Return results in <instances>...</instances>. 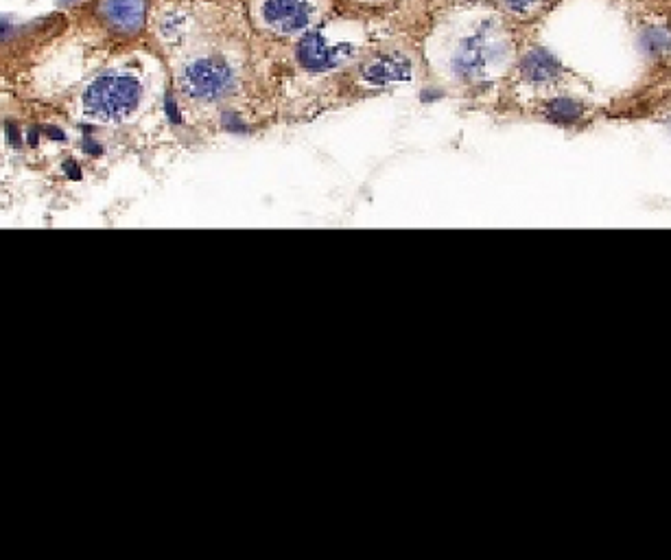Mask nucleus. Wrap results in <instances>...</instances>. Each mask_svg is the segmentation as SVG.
Masks as SVG:
<instances>
[{"label":"nucleus","instance_id":"nucleus-10","mask_svg":"<svg viewBox=\"0 0 671 560\" xmlns=\"http://www.w3.org/2000/svg\"><path fill=\"white\" fill-rule=\"evenodd\" d=\"M499 9L514 20H534L549 11L556 0H497Z\"/></svg>","mask_w":671,"mask_h":560},{"label":"nucleus","instance_id":"nucleus-6","mask_svg":"<svg viewBox=\"0 0 671 560\" xmlns=\"http://www.w3.org/2000/svg\"><path fill=\"white\" fill-rule=\"evenodd\" d=\"M97 16L105 29L132 38L147 25L149 0H99Z\"/></svg>","mask_w":671,"mask_h":560},{"label":"nucleus","instance_id":"nucleus-2","mask_svg":"<svg viewBox=\"0 0 671 560\" xmlns=\"http://www.w3.org/2000/svg\"><path fill=\"white\" fill-rule=\"evenodd\" d=\"M140 95H143V88L136 77L108 73L94 79L86 88L84 108L94 119L123 121L138 108Z\"/></svg>","mask_w":671,"mask_h":560},{"label":"nucleus","instance_id":"nucleus-9","mask_svg":"<svg viewBox=\"0 0 671 560\" xmlns=\"http://www.w3.org/2000/svg\"><path fill=\"white\" fill-rule=\"evenodd\" d=\"M637 44L645 57L661 60L671 53V27L667 25H645L637 35Z\"/></svg>","mask_w":671,"mask_h":560},{"label":"nucleus","instance_id":"nucleus-4","mask_svg":"<svg viewBox=\"0 0 671 560\" xmlns=\"http://www.w3.org/2000/svg\"><path fill=\"white\" fill-rule=\"evenodd\" d=\"M184 95L195 101H219L228 97L237 86V73L232 64L221 55H206L188 62L180 73Z\"/></svg>","mask_w":671,"mask_h":560},{"label":"nucleus","instance_id":"nucleus-14","mask_svg":"<svg viewBox=\"0 0 671 560\" xmlns=\"http://www.w3.org/2000/svg\"><path fill=\"white\" fill-rule=\"evenodd\" d=\"M11 33H14V25H9V22H5V20H0V42H3V40H7L9 38V35Z\"/></svg>","mask_w":671,"mask_h":560},{"label":"nucleus","instance_id":"nucleus-15","mask_svg":"<svg viewBox=\"0 0 671 560\" xmlns=\"http://www.w3.org/2000/svg\"><path fill=\"white\" fill-rule=\"evenodd\" d=\"M62 3H75V0H62Z\"/></svg>","mask_w":671,"mask_h":560},{"label":"nucleus","instance_id":"nucleus-5","mask_svg":"<svg viewBox=\"0 0 671 560\" xmlns=\"http://www.w3.org/2000/svg\"><path fill=\"white\" fill-rule=\"evenodd\" d=\"M359 44L352 38H333L331 33L320 27H313L300 35L296 44V57L304 70L309 73H328L350 62L357 55Z\"/></svg>","mask_w":671,"mask_h":560},{"label":"nucleus","instance_id":"nucleus-13","mask_svg":"<svg viewBox=\"0 0 671 560\" xmlns=\"http://www.w3.org/2000/svg\"><path fill=\"white\" fill-rule=\"evenodd\" d=\"M348 3L357 5V7H366V9H381V7L392 5L394 0H348Z\"/></svg>","mask_w":671,"mask_h":560},{"label":"nucleus","instance_id":"nucleus-11","mask_svg":"<svg viewBox=\"0 0 671 560\" xmlns=\"http://www.w3.org/2000/svg\"><path fill=\"white\" fill-rule=\"evenodd\" d=\"M547 116L560 125L578 123L584 116V105L571 97H556L547 103Z\"/></svg>","mask_w":671,"mask_h":560},{"label":"nucleus","instance_id":"nucleus-8","mask_svg":"<svg viewBox=\"0 0 671 560\" xmlns=\"http://www.w3.org/2000/svg\"><path fill=\"white\" fill-rule=\"evenodd\" d=\"M519 73L527 84L545 86V84H553V81L560 79V75L564 73V66L560 64L556 55H553L549 49H545V46L534 44L521 55Z\"/></svg>","mask_w":671,"mask_h":560},{"label":"nucleus","instance_id":"nucleus-12","mask_svg":"<svg viewBox=\"0 0 671 560\" xmlns=\"http://www.w3.org/2000/svg\"><path fill=\"white\" fill-rule=\"evenodd\" d=\"M186 25H188V18H186L184 11H167V14L160 18L158 31L167 42H175L184 35Z\"/></svg>","mask_w":671,"mask_h":560},{"label":"nucleus","instance_id":"nucleus-3","mask_svg":"<svg viewBox=\"0 0 671 560\" xmlns=\"http://www.w3.org/2000/svg\"><path fill=\"white\" fill-rule=\"evenodd\" d=\"M320 0H256V25L276 38H300L322 18Z\"/></svg>","mask_w":671,"mask_h":560},{"label":"nucleus","instance_id":"nucleus-7","mask_svg":"<svg viewBox=\"0 0 671 560\" xmlns=\"http://www.w3.org/2000/svg\"><path fill=\"white\" fill-rule=\"evenodd\" d=\"M411 75H414V62L400 51L379 53L361 66V79L370 86L405 84Z\"/></svg>","mask_w":671,"mask_h":560},{"label":"nucleus","instance_id":"nucleus-1","mask_svg":"<svg viewBox=\"0 0 671 560\" xmlns=\"http://www.w3.org/2000/svg\"><path fill=\"white\" fill-rule=\"evenodd\" d=\"M512 40L497 16H484L451 38L446 64L464 81L488 79L508 64Z\"/></svg>","mask_w":671,"mask_h":560}]
</instances>
